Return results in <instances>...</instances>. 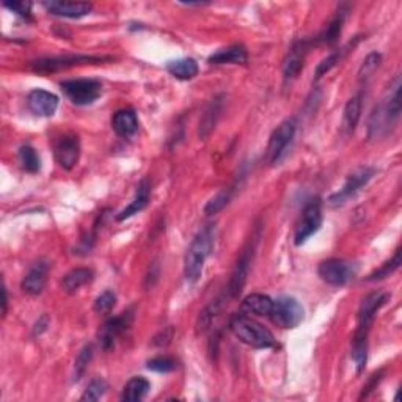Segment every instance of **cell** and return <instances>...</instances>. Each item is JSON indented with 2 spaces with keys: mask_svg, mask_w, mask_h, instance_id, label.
Instances as JSON below:
<instances>
[{
  "mask_svg": "<svg viewBox=\"0 0 402 402\" xmlns=\"http://www.w3.org/2000/svg\"><path fill=\"white\" fill-rule=\"evenodd\" d=\"M216 228L214 225H206L201 228L193 241L188 246L184 259V275L188 283H197L203 275L204 263L209 258L211 250L214 247Z\"/></svg>",
  "mask_w": 402,
  "mask_h": 402,
  "instance_id": "cell-1",
  "label": "cell"
},
{
  "mask_svg": "<svg viewBox=\"0 0 402 402\" xmlns=\"http://www.w3.org/2000/svg\"><path fill=\"white\" fill-rule=\"evenodd\" d=\"M401 115V79H394V85L379 106L374 108L369 118V138L379 137L388 132L389 126H393L399 120Z\"/></svg>",
  "mask_w": 402,
  "mask_h": 402,
  "instance_id": "cell-2",
  "label": "cell"
},
{
  "mask_svg": "<svg viewBox=\"0 0 402 402\" xmlns=\"http://www.w3.org/2000/svg\"><path fill=\"white\" fill-rule=\"evenodd\" d=\"M230 330L243 344L255 349H269L275 346V337L269 328L259 324L247 314H236L230 319Z\"/></svg>",
  "mask_w": 402,
  "mask_h": 402,
  "instance_id": "cell-3",
  "label": "cell"
},
{
  "mask_svg": "<svg viewBox=\"0 0 402 402\" xmlns=\"http://www.w3.org/2000/svg\"><path fill=\"white\" fill-rule=\"evenodd\" d=\"M66 97L76 106H88L99 99L102 93V85L95 79H76V81H65L60 83Z\"/></svg>",
  "mask_w": 402,
  "mask_h": 402,
  "instance_id": "cell-4",
  "label": "cell"
},
{
  "mask_svg": "<svg viewBox=\"0 0 402 402\" xmlns=\"http://www.w3.org/2000/svg\"><path fill=\"white\" fill-rule=\"evenodd\" d=\"M269 318L273 324L282 328H296L303 321V307L298 303L297 298L282 296L273 300V308Z\"/></svg>",
  "mask_w": 402,
  "mask_h": 402,
  "instance_id": "cell-5",
  "label": "cell"
},
{
  "mask_svg": "<svg viewBox=\"0 0 402 402\" xmlns=\"http://www.w3.org/2000/svg\"><path fill=\"white\" fill-rule=\"evenodd\" d=\"M374 175H376V168L373 167H358L355 172H352L349 176H347L344 186L341 187L338 192L330 195V198H328V204L333 206V208L344 204L347 200L355 197V195L360 192L371 179H373Z\"/></svg>",
  "mask_w": 402,
  "mask_h": 402,
  "instance_id": "cell-6",
  "label": "cell"
},
{
  "mask_svg": "<svg viewBox=\"0 0 402 402\" xmlns=\"http://www.w3.org/2000/svg\"><path fill=\"white\" fill-rule=\"evenodd\" d=\"M297 131V121L296 118L284 120L282 124L277 126V129L272 132L269 145H267V161L272 166H275L282 157L286 154V150L291 145L292 138L296 136Z\"/></svg>",
  "mask_w": 402,
  "mask_h": 402,
  "instance_id": "cell-7",
  "label": "cell"
},
{
  "mask_svg": "<svg viewBox=\"0 0 402 402\" xmlns=\"http://www.w3.org/2000/svg\"><path fill=\"white\" fill-rule=\"evenodd\" d=\"M388 302V294L385 292H373L362 302L360 309H358V327L354 339L368 341V335L373 325L374 318L379 309Z\"/></svg>",
  "mask_w": 402,
  "mask_h": 402,
  "instance_id": "cell-8",
  "label": "cell"
},
{
  "mask_svg": "<svg viewBox=\"0 0 402 402\" xmlns=\"http://www.w3.org/2000/svg\"><path fill=\"white\" fill-rule=\"evenodd\" d=\"M321 225H322V208L321 201L316 198L309 201L305 208H303L302 216L298 218L294 233L296 246L305 243L307 239H309L314 233H318Z\"/></svg>",
  "mask_w": 402,
  "mask_h": 402,
  "instance_id": "cell-9",
  "label": "cell"
},
{
  "mask_svg": "<svg viewBox=\"0 0 402 402\" xmlns=\"http://www.w3.org/2000/svg\"><path fill=\"white\" fill-rule=\"evenodd\" d=\"M355 266L349 263V261L344 259H327L322 261L318 267V273L322 282H325L327 284L335 286V288H339V286H344L351 282L355 275Z\"/></svg>",
  "mask_w": 402,
  "mask_h": 402,
  "instance_id": "cell-10",
  "label": "cell"
},
{
  "mask_svg": "<svg viewBox=\"0 0 402 402\" xmlns=\"http://www.w3.org/2000/svg\"><path fill=\"white\" fill-rule=\"evenodd\" d=\"M106 60H111L108 57H93V56H65V57H52V58H42L32 65V70L40 74H49V72H57L62 70L72 68V66L79 65H95L102 63Z\"/></svg>",
  "mask_w": 402,
  "mask_h": 402,
  "instance_id": "cell-11",
  "label": "cell"
},
{
  "mask_svg": "<svg viewBox=\"0 0 402 402\" xmlns=\"http://www.w3.org/2000/svg\"><path fill=\"white\" fill-rule=\"evenodd\" d=\"M132 319H134L132 308H129L124 313H121L120 316H117V318L108 319L106 324L101 327L99 333H97L102 349L111 351L115 346V343H117V339L127 330V328L131 327Z\"/></svg>",
  "mask_w": 402,
  "mask_h": 402,
  "instance_id": "cell-12",
  "label": "cell"
},
{
  "mask_svg": "<svg viewBox=\"0 0 402 402\" xmlns=\"http://www.w3.org/2000/svg\"><path fill=\"white\" fill-rule=\"evenodd\" d=\"M313 45H314V41L302 40V41L294 42V46L289 49L288 56H286V60H284V65H283V74L286 81L296 79L298 76V72L303 70L305 58Z\"/></svg>",
  "mask_w": 402,
  "mask_h": 402,
  "instance_id": "cell-13",
  "label": "cell"
},
{
  "mask_svg": "<svg viewBox=\"0 0 402 402\" xmlns=\"http://www.w3.org/2000/svg\"><path fill=\"white\" fill-rule=\"evenodd\" d=\"M252 257H253V247L247 246L246 248L242 250L241 257L236 263L234 271H233V273H231L230 283L227 286V294H225V297L234 298V297L239 296V292L242 291L243 284H246L250 264H252Z\"/></svg>",
  "mask_w": 402,
  "mask_h": 402,
  "instance_id": "cell-14",
  "label": "cell"
},
{
  "mask_svg": "<svg viewBox=\"0 0 402 402\" xmlns=\"http://www.w3.org/2000/svg\"><path fill=\"white\" fill-rule=\"evenodd\" d=\"M81 156V143L77 136H63L56 143V159L58 166L65 170H72L76 167Z\"/></svg>",
  "mask_w": 402,
  "mask_h": 402,
  "instance_id": "cell-15",
  "label": "cell"
},
{
  "mask_svg": "<svg viewBox=\"0 0 402 402\" xmlns=\"http://www.w3.org/2000/svg\"><path fill=\"white\" fill-rule=\"evenodd\" d=\"M49 13L60 17H70V19H79L91 13L93 5L88 2H70V0H51V2H42Z\"/></svg>",
  "mask_w": 402,
  "mask_h": 402,
  "instance_id": "cell-16",
  "label": "cell"
},
{
  "mask_svg": "<svg viewBox=\"0 0 402 402\" xmlns=\"http://www.w3.org/2000/svg\"><path fill=\"white\" fill-rule=\"evenodd\" d=\"M27 106L38 117H52L58 108V97L46 90H33L27 96Z\"/></svg>",
  "mask_w": 402,
  "mask_h": 402,
  "instance_id": "cell-17",
  "label": "cell"
},
{
  "mask_svg": "<svg viewBox=\"0 0 402 402\" xmlns=\"http://www.w3.org/2000/svg\"><path fill=\"white\" fill-rule=\"evenodd\" d=\"M47 273H49V264L45 261L33 264L27 272V275L24 277L21 283V289L29 296H38L42 292L47 282Z\"/></svg>",
  "mask_w": 402,
  "mask_h": 402,
  "instance_id": "cell-18",
  "label": "cell"
},
{
  "mask_svg": "<svg viewBox=\"0 0 402 402\" xmlns=\"http://www.w3.org/2000/svg\"><path fill=\"white\" fill-rule=\"evenodd\" d=\"M150 197H151V184L148 179H142L140 181V184L137 187V192H136V197L131 201L129 204L126 206V208L118 212L117 216V220L118 222H123L126 218H131L132 216L138 214V212H142L146 206L150 203Z\"/></svg>",
  "mask_w": 402,
  "mask_h": 402,
  "instance_id": "cell-19",
  "label": "cell"
},
{
  "mask_svg": "<svg viewBox=\"0 0 402 402\" xmlns=\"http://www.w3.org/2000/svg\"><path fill=\"white\" fill-rule=\"evenodd\" d=\"M248 60L247 49L242 45H233L223 49H218L217 52L209 57L211 65H246Z\"/></svg>",
  "mask_w": 402,
  "mask_h": 402,
  "instance_id": "cell-20",
  "label": "cell"
},
{
  "mask_svg": "<svg viewBox=\"0 0 402 402\" xmlns=\"http://www.w3.org/2000/svg\"><path fill=\"white\" fill-rule=\"evenodd\" d=\"M112 129L120 137H131L138 129L137 113L132 108H121L112 117Z\"/></svg>",
  "mask_w": 402,
  "mask_h": 402,
  "instance_id": "cell-21",
  "label": "cell"
},
{
  "mask_svg": "<svg viewBox=\"0 0 402 402\" xmlns=\"http://www.w3.org/2000/svg\"><path fill=\"white\" fill-rule=\"evenodd\" d=\"M362 107H363V93H357L352 96L349 102L344 107L343 115V131L347 136H351L355 131V127L362 117Z\"/></svg>",
  "mask_w": 402,
  "mask_h": 402,
  "instance_id": "cell-22",
  "label": "cell"
},
{
  "mask_svg": "<svg viewBox=\"0 0 402 402\" xmlns=\"http://www.w3.org/2000/svg\"><path fill=\"white\" fill-rule=\"evenodd\" d=\"M93 277H95V272L88 269V267H76V269L70 271L63 277L62 286L68 294H74V292L81 289L82 286L93 282Z\"/></svg>",
  "mask_w": 402,
  "mask_h": 402,
  "instance_id": "cell-23",
  "label": "cell"
},
{
  "mask_svg": "<svg viewBox=\"0 0 402 402\" xmlns=\"http://www.w3.org/2000/svg\"><path fill=\"white\" fill-rule=\"evenodd\" d=\"M222 107H223V96L222 95L216 96L209 104V107L206 108V112L203 113V118H201L200 121V129H198L200 138H206L212 131H214L217 120L218 117H220Z\"/></svg>",
  "mask_w": 402,
  "mask_h": 402,
  "instance_id": "cell-24",
  "label": "cell"
},
{
  "mask_svg": "<svg viewBox=\"0 0 402 402\" xmlns=\"http://www.w3.org/2000/svg\"><path fill=\"white\" fill-rule=\"evenodd\" d=\"M273 308V300L264 294H250L242 300V309L248 314L269 316Z\"/></svg>",
  "mask_w": 402,
  "mask_h": 402,
  "instance_id": "cell-25",
  "label": "cell"
},
{
  "mask_svg": "<svg viewBox=\"0 0 402 402\" xmlns=\"http://www.w3.org/2000/svg\"><path fill=\"white\" fill-rule=\"evenodd\" d=\"M167 71L179 81H191L198 74V63L193 58H179L167 63Z\"/></svg>",
  "mask_w": 402,
  "mask_h": 402,
  "instance_id": "cell-26",
  "label": "cell"
},
{
  "mask_svg": "<svg viewBox=\"0 0 402 402\" xmlns=\"http://www.w3.org/2000/svg\"><path fill=\"white\" fill-rule=\"evenodd\" d=\"M150 382L145 379V377H132V379L126 383L123 388V393H121V399L129 401V402H137L142 401L146 394L150 392Z\"/></svg>",
  "mask_w": 402,
  "mask_h": 402,
  "instance_id": "cell-27",
  "label": "cell"
},
{
  "mask_svg": "<svg viewBox=\"0 0 402 402\" xmlns=\"http://www.w3.org/2000/svg\"><path fill=\"white\" fill-rule=\"evenodd\" d=\"M346 13H347V10L341 8V10L338 11V13L335 15V17L330 21V24H328L324 32H322V33L318 36V38H316V41L322 42V45H328V46L335 45V42H337L338 38H339L341 30H343V24H344V19H346Z\"/></svg>",
  "mask_w": 402,
  "mask_h": 402,
  "instance_id": "cell-28",
  "label": "cell"
},
{
  "mask_svg": "<svg viewBox=\"0 0 402 402\" xmlns=\"http://www.w3.org/2000/svg\"><path fill=\"white\" fill-rule=\"evenodd\" d=\"M17 157H19V162L22 168L26 170L27 173H38L41 170V159H40V154L36 153V150L32 148L30 145H24L17 151Z\"/></svg>",
  "mask_w": 402,
  "mask_h": 402,
  "instance_id": "cell-29",
  "label": "cell"
},
{
  "mask_svg": "<svg viewBox=\"0 0 402 402\" xmlns=\"http://www.w3.org/2000/svg\"><path fill=\"white\" fill-rule=\"evenodd\" d=\"M225 303V298H217L211 303V305L206 307L203 312L200 313L198 321H197V332H206L211 327L212 321L216 319V316L220 313V309Z\"/></svg>",
  "mask_w": 402,
  "mask_h": 402,
  "instance_id": "cell-30",
  "label": "cell"
},
{
  "mask_svg": "<svg viewBox=\"0 0 402 402\" xmlns=\"http://www.w3.org/2000/svg\"><path fill=\"white\" fill-rule=\"evenodd\" d=\"M399 266H401V252L398 250L392 259L387 261L385 264H382L379 269L374 271L373 273H369L368 282H377V280H383L393 275V273L399 269Z\"/></svg>",
  "mask_w": 402,
  "mask_h": 402,
  "instance_id": "cell-31",
  "label": "cell"
},
{
  "mask_svg": "<svg viewBox=\"0 0 402 402\" xmlns=\"http://www.w3.org/2000/svg\"><path fill=\"white\" fill-rule=\"evenodd\" d=\"M231 197H233V188H225V191L218 192L214 198L209 200V203L206 204L204 212L208 216H214L217 212H220L225 206L230 203Z\"/></svg>",
  "mask_w": 402,
  "mask_h": 402,
  "instance_id": "cell-32",
  "label": "cell"
},
{
  "mask_svg": "<svg viewBox=\"0 0 402 402\" xmlns=\"http://www.w3.org/2000/svg\"><path fill=\"white\" fill-rule=\"evenodd\" d=\"M91 358H93V344H87L81 352H79V355L76 358L74 377H72V380L74 382L81 380V377L83 376L85 369H87L88 363L91 362Z\"/></svg>",
  "mask_w": 402,
  "mask_h": 402,
  "instance_id": "cell-33",
  "label": "cell"
},
{
  "mask_svg": "<svg viewBox=\"0 0 402 402\" xmlns=\"http://www.w3.org/2000/svg\"><path fill=\"white\" fill-rule=\"evenodd\" d=\"M107 382L104 379H93L90 383H88V387L87 389H85L83 394H82V398L81 401H97V399H101L102 396L106 394L107 392Z\"/></svg>",
  "mask_w": 402,
  "mask_h": 402,
  "instance_id": "cell-34",
  "label": "cell"
},
{
  "mask_svg": "<svg viewBox=\"0 0 402 402\" xmlns=\"http://www.w3.org/2000/svg\"><path fill=\"white\" fill-rule=\"evenodd\" d=\"M117 303V296L113 291H104L95 300V312L99 314H108Z\"/></svg>",
  "mask_w": 402,
  "mask_h": 402,
  "instance_id": "cell-35",
  "label": "cell"
},
{
  "mask_svg": "<svg viewBox=\"0 0 402 402\" xmlns=\"http://www.w3.org/2000/svg\"><path fill=\"white\" fill-rule=\"evenodd\" d=\"M380 62H382L380 54H377V52L369 54L367 60H364L363 65H362L360 72H358V76H360L362 81H368V79L377 71V68H379Z\"/></svg>",
  "mask_w": 402,
  "mask_h": 402,
  "instance_id": "cell-36",
  "label": "cell"
},
{
  "mask_svg": "<svg viewBox=\"0 0 402 402\" xmlns=\"http://www.w3.org/2000/svg\"><path fill=\"white\" fill-rule=\"evenodd\" d=\"M346 51H347V47L341 49V51L333 52V54H330V56H328L327 58L322 60V62L318 65V68H316V79H321L322 76L327 74V72L330 71L335 65L339 63V60L343 58Z\"/></svg>",
  "mask_w": 402,
  "mask_h": 402,
  "instance_id": "cell-37",
  "label": "cell"
},
{
  "mask_svg": "<svg viewBox=\"0 0 402 402\" xmlns=\"http://www.w3.org/2000/svg\"><path fill=\"white\" fill-rule=\"evenodd\" d=\"M146 368L156 371V373H172L173 369H176V362L170 357H156L146 363Z\"/></svg>",
  "mask_w": 402,
  "mask_h": 402,
  "instance_id": "cell-38",
  "label": "cell"
},
{
  "mask_svg": "<svg viewBox=\"0 0 402 402\" xmlns=\"http://www.w3.org/2000/svg\"><path fill=\"white\" fill-rule=\"evenodd\" d=\"M3 7L22 16L24 19H30V15H32V2H5Z\"/></svg>",
  "mask_w": 402,
  "mask_h": 402,
  "instance_id": "cell-39",
  "label": "cell"
},
{
  "mask_svg": "<svg viewBox=\"0 0 402 402\" xmlns=\"http://www.w3.org/2000/svg\"><path fill=\"white\" fill-rule=\"evenodd\" d=\"M382 376H383V371H379V373H376V374H373L371 376V379H369V382L367 383V387H363V392H362V394H360V398L358 399H364V398H368L369 396V393L373 392V389L379 385V382L382 380Z\"/></svg>",
  "mask_w": 402,
  "mask_h": 402,
  "instance_id": "cell-40",
  "label": "cell"
},
{
  "mask_svg": "<svg viewBox=\"0 0 402 402\" xmlns=\"http://www.w3.org/2000/svg\"><path fill=\"white\" fill-rule=\"evenodd\" d=\"M47 325H49V319H47V316H41V318L38 319V322H36V324H35L33 333H35V335H41L42 332H46Z\"/></svg>",
  "mask_w": 402,
  "mask_h": 402,
  "instance_id": "cell-41",
  "label": "cell"
},
{
  "mask_svg": "<svg viewBox=\"0 0 402 402\" xmlns=\"http://www.w3.org/2000/svg\"><path fill=\"white\" fill-rule=\"evenodd\" d=\"M2 294H3V302H2V314L5 316L7 314V305H8V297H7V289L3 288L2 291Z\"/></svg>",
  "mask_w": 402,
  "mask_h": 402,
  "instance_id": "cell-42",
  "label": "cell"
}]
</instances>
